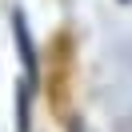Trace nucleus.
Masks as SVG:
<instances>
[{"label": "nucleus", "instance_id": "obj_2", "mask_svg": "<svg viewBox=\"0 0 132 132\" xmlns=\"http://www.w3.org/2000/svg\"><path fill=\"white\" fill-rule=\"evenodd\" d=\"M120 4H128V0H120Z\"/></svg>", "mask_w": 132, "mask_h": 132}, {"label": "nucleus", "instance_id": "obj_1", "mask_svg": "<svg viewBox=\"0 0 132 132\" xmlns=\"http://www.w3.org/2000/svg\"><path fill=\"white\" fill-rule=\"evenodd\" d=\"M12 36H16V56H20V64H24V76H20V80L36 92V84H40V56H36V44H32L24 12H12Z\"/></svg>", "mask_w": 132, "mask_h": 132}]
</instances>
